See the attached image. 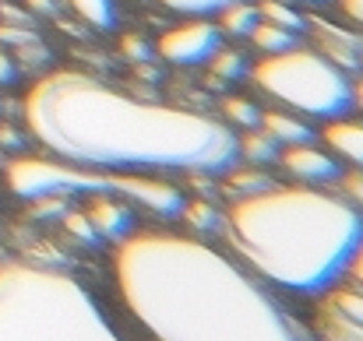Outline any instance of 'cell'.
I'll return each instance as SVG.
<instances>
[{"instance_id": "cell-1", "label": "cell", "mask_w": 363, "mask_h": 341, "mask_svg": "<svg viewBox=\"0 0 363 341\" xmlns=\"http://www.w3.org/2000/svg\"><path fill=\"white\" fill-rule=\"evenodd\" d=\"M25 123L50 155L92 169L216 176L237 162V134L223 120L127 96L82 71L39 78Z\"/></svg>"}, {"instance_id": "cell-2", "label": "cell", "mask_w": 363, "mask_h": 341, "mask_svg": "<svg viewBox=\"0 0 363 341\" xmlns=\"http://www.w3.org/2000/svg\"><path fill=\"white\" fill-rule=\"evenodd\" d=\"M113 271L130 317L155 341H307L240 260L198 236L130 232Z\"/></svg>"}, {"instance_id": "cell-3", "label": "cell", "mask_w": 363, "mask_h": 341, "mask_svg": "<svg viewBox=\"0 0 363 341\" xmlns=\"http://www.w3.org/2000/svg\"><path fill=\"white\" fill-rule=\"evenodd\" d=\"M223 236L254 278L314 296L342 282L363 239V215L339 190L275 183L233 197Z\"/></svg>"}, {"instance_id": "cell-4", "label": "cell", "mask_w": 363, "mask_h": 341, "mask_svg": "<svg viewBox=\"0 0 363 341\" xmlns=\"http://www.w3.org/2000/svg\"><path fill=\"white\" fill-rule=\"evenodd\" d=\"M0 341H123L96 296L71 274L28 264H0Z\"/></svg>"}, {"instance_id": "cell-5", "label": "cell", "mask_w": 363, "mask_h": 341, "mask_svg": "<svg viewBox=\"0 0 363 341\" xmlns=\"http://www.w3.org/2000/svg\"><path fill=\"white\" fill-rule=\"evenodd\" d=\"M7 183L25 201L43 197H67V194H113L123 201L141 204L159 219H177L184 208V194L155 180L148 173H117V169H92L74 162H46V158H18L7 166Z\"/></svg>"}, {"instance_id": "cell-6", "label": "cell", "mask_w": 363, "mask_h": 341, "mask_svg": "<svg viewBox=\"0 0 363 341\" xmlns=\"http://www.w3.org/2000/svg\"><path fill=\"white\" fill-rule=\"evenodd\" d=\"M261 96L307 120H335L353 110V74L335 67L314 46H293L250 64L247 74Z\"/></svg>"}, {"instance_id": "cell-7", "label": "cell", "mask_w": 363, "mask_h": 341, "mask_svg": "<svg viewBox=\"0 0 363 341\" xmlns=\"http://www.w3.org/2000/svg\"><path fill=\"white\" fill-rule=\"evenodd\" d=\"M219 46H223L219 25L208 21V18H191V21L162 32L159 42H155V53L166 64H177V67H201V64L212 60V53Z\"/></svg>"}, {"instance_id": "cell-8", "label": "cell", "mask_w": 363, "mask_h": 341, "mask_svg": "<svg viewBox=\"0 0 363 341\" xmlns=\"http://www.w3.org/2000/svg\"><path fill=\"white\" fill-rule=\"evenodd\" d=\"M279 166L293 183H303V187H328V183H339L342 176V162L328 148H318L314 141L282 148Z\"/></svg>"}, {"instance_id": "cell-9", "label": "cell", "mask_w": 363, "mask_h": 341, "mask_svg": "<svg viewBox=\"0 0 363 341\" xmlns=\"http://www.w3.org/2000/svg\"><path fill=\"white\" fill-rule=\"evenodd\" d=\"M307 25H314V35H318V46L335 67H342L346 74L360 71L363 60V32L357 28H342V25H328L321 18H307Z\"/></svg>"}, {"instance_id": "cell-10", "label": "cell", "mask_w": 363, "mask_h": 341, "mask_svg": "<svg viewBox=\"0 0 363 341\" xmlns=\"http://www.w3.org/2000/svg\"><path fill=\"white\" fill-rule=\"evenodd\" d=\"M321 144L346 166L363 169V120L353 116H335V120H325V127L318 130Z\"/></svg>"}, {"instance_id": "cell-11", "label": "cell", "mask_w": 363, "mask_h": 341, "mask_svg": "<svg viewBox=\"0 0 363 341\" xmlns=\"http://www.w3.org/2000/svg\"><path fill=\"white\" fill-rule=\"evenodd\" d=\"M85 215H89V222L96 229V236H103V239L121 243L123 236L134 232V215H130V208L121 204L113 194H92Z\"/></svg>"}, {"instance_id": "cell-12", "label": "cell", "mask_w": 363, "mask_h": 341, "mask_svg": "<svg viewBox=\"0 0 363 341\" xmlns=\"http://www.w3.org/2000/svg\"><path fill=\"white\" fill-rule=\"evenodd\" d=\"M261 130H268L275 137L279 148H289V144H307L318 137V130L311 127V120L296 110H286V106H272V110H261Z\"/></svg>"}, {"instance_id": "cell-13", "label": "cell", "mask_w": 363, "mask_h": 341, "mask_svg": "<svg viewBox=\"0 0 363 341\" xmlns=\"http://www.w3.org/2000/svg\"><path fill=\"white\" fill-rule=\"evenodd\" d=\"M226 190L233 197H250V194H261L268 187H275V176L268 173V166H250V162H233L226 173Z\"/></svg>"}, {"instance_id": "cell-14", "label": "cell", "mask_w": 363, "mask_h": 341, "mask_svg": "<svg viewBox=\"0 0 363 341\" xmlns=\"http://www.w3.org/2000/svg\"><path fill=\"white\" fill-rule=\"evenodd\" d=\"M279 151L282 148L275 144V137L261 127H250V130L237 134V158L250 162V166H272V162H279Z\"/></svg>"}, {"instance_id": "cell-15", "label": "cell", "mask_w": 363, "mask_h": 341, "mask_svg": "<svg viewBox=\"0 0 363 341\" xmlns=\"http://www.w3.org/2000/svg\"><path fill=\"white\" fill-rule=\"evenodd\" d=\"M257 21H261L257 0H237V4H230V7H223V11L216 14L219 32H223V35H233V39H247Z\"/></svg>"}, {"instance_id": "cell-16", "label": "cell", "mask_w": 363, "mask_h": 341, "mask_svg": "<svg viewBox=\"0 0 363 341\" xmlns=\"http://www.w3.org/2000/svg\"><path fill=\"white\" fill-rule=\"evenodd\" d=\"M314 335H318V341H363V328L339 317L332 306L321 303V310L314 317Z\"/></svg>"}, {"instance_id": "cell-17", "label": "cell", "mask_w": 363, "mask_h": 341, "mask_svg": "<svg viewBox=\"0 0 363 341\" xmlns=\"http://www.w3.org/2000/svg\"><path fill=\"white\" fill-rule=\"evenodd\" d=\"M247 42H250L261 57H268V53H282V50L300 46V35L289 32V28H279V25H272V21H257L254 32L247 35Z\"/></svg>"}, {"instance_id": "cell-18", "label": "cell", "mask_w": 363, "mask_h": 341, "mask_svg": "<svg viewBox=\"0 0 363 341\" xmlns=\"http://www.w3.org/2000/svg\"><path fill=\"white\" fill-rule=\"evenodd\" d=\"M257 14H261V21H272L279 28L296 32V35L307 32V14L293 0H257Z\"/></svg>"}, {"instance_id": "cell-19", "label": "cell", "mask_w": 363, "mask_h": 341, "mask_svg": "<svg viewBox=\"0 0 363 341\" xmlns=\"http://www.w3.org/2000/svg\"><path fill=\"white\" fill-rule=\"evenodd\" d=\"M208 71H212L216 81L233 85V81H243V78L250 74V64H247V57H243L240 50H233V46H219V50L212 53V60H208Z\"/></svg>"}, {"instance_id": "cell-20", "label": "cell", "mask_w": 363, "mask_h": 341, "mask_svg": "<svg viewBox=\"0 0 363 341\" xmlns=\"http://www.w3.org/2000/svg\"><path fill=\"white\" fill-rule=\"evenodd\" d=\"M223 123H226L233 134L250 130V127L261 123V106H257L254 99H247V96H226V99H223Z\"/></svg>"}, {"instance_id": "cell-21", "label": "cell", "mask_w": 363, "mask_h": 341, "mask_svg": "<svg viewBox=\"0 0 363 341\" xmlns=\"http://www.w3.org/2000/svg\"><path fill=\"white\" fill-rule=\"evenodd\" d=\"M325 306H332L339 317H346V320H353V324L363 328V289L360 285H353V282L350 285H332Z\"/></svg>"}, {"instance_id": "cell-22", "label": "cell", "mask_w": 363, "mask_h": 341, "mask_svg": "<svg viewBox=\"0 0 363 341\" xmlns=\"http://www.w3.org/2000/svg\"><path fill=\"white\" fill-rule=\"evenodd\" d=\"M71 7H74L92 28H117V21H121L117 0H71Z\"/></svg>"}, {"instance_id": "cell-23", "label": "cell", "mask_w": 363, "mask_h": 341, "mask_svg": "<svg viewBox=\"0 0 363 341\" xmlns=\"http://www.w3.org/2000/svg\"><path fill=\"white\" fill-rule=\"evenodd\" d=\"M180 215L194 232H219L223 229V215L212 201H184Z\"/></svg>"}, {"instance_id": "cell-24", "label": "cell", "mask_w": 363, "mask_h": 341, "mask_svg": "<svg viewBox=\"0 0 363 341\" xmlns=\"http://www.w3.org/2000/svg\"><path fill=\"white\" fill-rule=\"evenodd\" d=\"M339 194L363 215V169H350L339 176Z\"/></svg>"}, {"instance_id": "cell-25", "label": "cell", "mask_w": 363, "mask_h": 341, "mask_svg": "<svg viewBox=\"0 0 363 341\" xmlns=\"http://www.w3.org/2000/svg\"><path fill=\"white\" fill-rule=\"evenodd\" d=\"M64 226H67L71 236H78V239H85V243H96V239H99L92 222H89V215H82V212H71V215L64 219Z\"/></svg>"}, {"instance_id": "cell-26", "label": "cell", "mask_w": 363, "mask_h": 341, "mask_svg": "<svg viewBox=\"0 0 363 341\" xmlns=\"http://www.w3.org/2000/svg\"><path fill=\"white\" fill-rule=\"evenodd\" d=\"M346 274H350L353 285L363 289V239H360V246H357V253H353V260H350V267H346Z\"/></svg>"}, {"instance_id": "cell-27", "label": "cell", "mask_w": 363, "mask_h": 341, "mask_svg": "<svg viewBox=\"0 0 363 341\" xmlns=\"http://www.w3.org/2000/svg\"><path fill=\"white\" fill-rule=\"evenodd\" d=\"M339 7H342V14L363 32V0H339Z\"/></svg>"}, {"instance_id": "cell-28", "label": "cell", "mask_w": 363, "mask_h": 341, "mask_svg": "<svg viewBox=\"0 0 363 341\" xmlns=\"http://www.w3.org/2000/svg\"><path fill=\"white\" fill-rule=\"evenodd\" d=\"M123 50H127V57H134V60H148V57H152V50H148L138 35H127V39H123Z\"/></svg>"}, {"instance_id": "cell-29", "label": "cell", "mask_w": 363, "mask_h": 341, "mask_svg": "<svg viewBox=\"0 0 363 341\" xmlns=\"http://www.w3.org/2000/svg\"><path fill=\"white\" fill-rule=\"evenodd\" d=\"M11 78H14V64H11V57L0 53V85H7Z\"/></svg>"}, {"instance_id": "cell-30", "label": "cell", "mask_w": 363, "mask_h": 341, "mask_svg": "<svg viewBox=\"0 0 363 341\" xmlns=\"http://www.w3.org/2000/svg\"><path fill=\"white\" fill-rule=\"evenodd\" d=\"M353 110L363 113V78H353Z\"/></svg>"}, {"instance_id": "cell-31", "label": "cell", "mask_w": 363, "mask_h": 341, "mask_svg": "<svg viewBox=\"0 0 363 341\" xmlns=\"http://www.w3.org/2000/svg\"><path fill=\"white\" fill-rule=\"evenodd\" d=\"M360 71H363V60H360Z\"/></svg>"}]
</instances>
